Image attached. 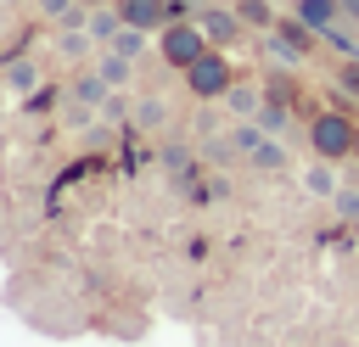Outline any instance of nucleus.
<instances>
[{
  "label": "nucleus",
  "instance_id": "1",
  "mask_svg": "<svg viewBox=\"0 0 359 347\" xmlns=\"http://www.w3.org/2000/svg\"><path fill=\"white\" fill-rule=\"evenodd\" d=\"M353 134H359V118L337 101L309 118V151L325 157V162H353Z\"/></svg>",
  "mask_w": 359,
  "mask_h": 347
},
{
  "label": "nucleus",
  "instance_id": "8",
  "mask_svg": "<svg viewBox=\"0 0 359 347\" xmlns=\"http://www.w3.org/2000/svg\"><path fill=\"white\" fill-rule=\"evenodd\" d=\"M247 168H252V174H286V168H292V151H286L275 134H264V140L247 151Z\"/></svg>",
  "mask_w": 359,
  "mask_h": 347
},
{
  "label": "nucleus",
  "instance_id": "7",
  "mask_svg": "<svg viewBox=\"0 0 359 347\" xmlns=\"http://www.w3.org/2000/svg\"><path fill=\"white\" fill-rule=\"evenodd\" d=\"M112 6H118V17L129 28H146V34H157L168 22V0H112Z\"/></svg>",
  "mask_w": 359,
  "mask_h": 347
},
{
  "label": "nucleus",
  "instance_id": "2",
  "mask_svg": "<svg viewBox=\"0 0 359 347\" xmlns=\"http://www.w3.org/2000/svg\"><path fill=\"white\" fill-rule=\"evenodd\" d=\"M180 78H185V90H191L196 101H224V90H230L241 73H236V62H230L219 45H208V50H202V56H196Z\"/></svg>",
  "mask_w": 359,
  "mask_h": 347
},
{
  "label": "nucleus",
  "instance_id": "5",
  "mask_svg": "<svg viewBox=\"0 0 359 347\" xmlns=\"http://www.w3.org/2000/svg\"><path fill=\"white\" fill-rule=\"evenodd\" d=\"M196 28H202L208 45H219V50H230V45L247 39V22L236 17V6H213V0H196Z\"/></svg>",
  "mask_w": 359,
  "mask_h": 347
},
{
  "label": "nucleus",
  "instance_id": "10",
  "mask_svg": "<svg viewBox=\"0 0 359 347\" xmlns=\"http://www.w3.org/2000/svg\"><path fill=\"white\" fill-rule=\"evenodd\" d=\"M224 106H230V118H258V106H264V84L236 78V84L224 90Z\"/></svg>",
  "mask_w": 359,
  "mask_h": 347
},
{
  "label": "nucleus",
  "instance_id": "3",
  "mask_svg": "<svg viewBox=\"0 0 359 347\" xmlns=\"http://www.w3.org/2000/svg\"><path fill=\"white\" fill-rule=\"evenodd\" d=\"M202 50H208V34L196 28V17H174V22L157 28V56H163L174 73H185Z\"/></svg>",
  "mask_w": 359,
  "mask_h": 347
},
{
  "label": "nucleus",
  "instance_id": "16",
  "mask_svg": "<svg viewBox=\"0 0 359 347\" xmlns=\"http://www.w3.org/2000/svg\"><path fill=\"white\" fill-rule=\"evenodd\" d=\"M331 84H337V106H348V101H359V56H342L337 62V73H331Z\"/></svg>",
  "mask_w": 359,
  "mask_h": 347
},
{
  "label": "nucleus",
  "instance_id": "18",
  "mask_svg": "<svg viewBox=\"0 0 359 347\" xmlns=\"http://www.w3.org/2000/svg\"><path fill=\"white\" fill-rule=\"evenodd\" d=\"M56 50H62L67 62H79V56H90V50H101V45H95L84 28H62V34H56Z\"/></svg>",
  "mask_w": 359,
  "mask_h": 347
},
{
  "label": "nucleus",
  "instance_id": "23",
  "mask_svg": "<svg viewBox=\"0 0 359 347\" xmlns=\"http://www.w3.org/2000/svg\"><path fill=\"white\" fill-rule=\"evenodd\" d=\"M353 162H359V134H353Z\"/></svg>",
  "mask_w": 359,
  "mask_h": 347
},
{
  "label": "nucleus",
  "instance_id": "12",
  "mask_svg": "<svg viewBox=\"0 0 359 347\" xmlns=\"http://www.w3.org/2000/svg\"><path fill=\"white\" fill-rule=\"evenodd\" d=\"M230 6H236V17L247 22V34H269V28H275V17H280V11H275V0H230Z\"/></svg>",
  "mask_w": 359,
  "mask_h": 347
},
{
  "label": "nucleus",
  "instance_id": "9",
  "mask_svg": "<svg viewBox=\"0 0 359 347\" xmlns=\"http://www.w3.org/2000/svg\"><path fill=\"white\" fill-rule=\"evenodd\" d=\"M90 67H95L112 90H129V84H135V62H129V56H118V50H107V45L95 50V62H90Z\"/></svg>",
  "mask_w": 359,
  "mask_h": 347
},
{
  "label": "nucleus",
  "instance_id": "6",
  "mask_svg": "<svg viewBox=\"0 0 359 347\" xmlns=\"http://www.w3.org/2000/svg\"><path fill=\"white\" fill-rule=\"evenodd\" d=\"M107 95H112V84H107L95 67H79V73H73V84H67V101H73V106H90V112H101V106H107Z\"/></svg>",
  "mask_w": 359,
  "mask_h": 347
},
{
  "label": "nucleus",
  "instance_id": "4",
  "mask_svg": "<svg viewBox=\"0 0 359 347\" xmlns=\"http://www.w3.org/2000/svg\"><path fill=\"white\" fill-rule=\"evenodd\" d=\"M258 39L269 45V56H275V62H292V67H297V62H309V56H314V45H320V34H314L309 22H297L292 11H280V17H275V28H269V34H258Z\"/></svg>",
  "mask_w": 359,
  "mask_h": 347
},
{
  "label": "nucleus",
  "instance_id": "21",
  "mask_svg": "<svg viewBox=\"0 0 359 347\" xmlns=\"http://www.w3.org/2000/svg\"><path fill=\"white\" fill-rule=\"evenodd\" d=\"M331 207H337L342 218H359V190H342V185H337V196H331Z\"/></svg>",
  "mask_w": 359,
  "mask_h": 347
},
{
  "label": "nucleus",
  "instance_id": "24",
  "mask_svg": "<svg viewBox=\"0 0 359 347\" xmlns=\"http://www.w3.org/2000/svg\"><path fill=\"white\" fill-rule=\"evenodd\" d=\"M0 6H22V0H0Z\"/></svg>",
  "mask_w": 359,
  "mask_h": 347
},
{
  "label": "nucleus",
  "instance_id": "22",
  "mask_svg": "<svg viewBox=\"0 0 359 347\" xmlns=\"http://www.w3.org/2000/svg\"><path fill=\"white\" fill-rule=\"evenodd\" d=\"M337 11H342V17L353 22V28H359V0H337Z\"/></svg>",
  "mask_w": 359,
  "mask_h": 347
},
{
  "label": "nucleus",
  "instance_id": "13",
  "mask_svg": "<svg viewBox=\"0 0 359 347\" xmlns=\"http://www.w3.org/2000/svg\"><path fill=\"white\" fill-rule=\"evenodd\" d=\"M292 17H297V22H309L314 34H325L342 11H337V0H292Z\"/></svg>",
  "mask_w": 359,
  "mask_h": 347
},
{
  "label": "nucleus",
  "instance_id": "19",
  "mask_svg": "<svg viewBox=\"0 0 359 347\" xmlns=\"http://www.w3.org/2000/svg\"><path fill=\"white\" fill-rule=\"evenodd\" d=\"M34 84H39V67H34V62H11V67H6V90H17V95H28Z\"/></svg>",
  "mask_w": 359,
  "mask_h": 347
},
{
  "label": "nucleus",
  "instance_id": "25",
  "mask_svg": "<svg viewBox=\"0 0 359 347\" xmlns=\"http://www.w3.org/2000/svg\"><path fill=\"white\" fill-rule=\"evenodd\" d=\"M84 6H107V0H84Z\"/></svg>",
  "mask_w": 359,
  "mask_h": 347
},
{
  "label": "nucleus",
  "instance_id": "11",
  "mask_svg": "<svg viewBox=\"0 0 359 347\" xmlns=\"http://www.w3.org/2000/svg\"><path fill=\"white\" fill-rule=\"evenodd\" d=\"M303 190H309V196H320V201H331V196H337V162L314 157V162L303 168Z\"/></svg>",
  "mask_w": 359,
  "mask_h": 347
},
{
  "label": "nucleus",
  "instance_id": "15",
  "mask_svg": "<svg viewBox=\"0 0 359 347\" xmlns=\"http://www.w3.org/2000/svg\"><path fill=\"white\" fill-rule=\"evenodd\" d=\"M264 134H275V140H286V129H292V101H269L264 95V106H258V118H252Z\"/></svg>",
  "mask_w": 359,
  "mask_h": 347
},
{
  "label": "nucleus",
  "instance_id": "20",
  "mask_svg": "<svg viewBox=\"0 0 359 347\" xmlns=\"http://www.w3.org/2000/svg\"><path fill=\"white\" fill-rule=\"evenodd\" d=\"M135 123H140V129H163V123H168V106H163V95H157V101L146 95V101L135 106Z\"/></svg>",
  "mask_w": 359,
  "mask_h": 347
},
{
  "label": "nucleus",
  "instance_id": "17",
  "mask_svg": "<svg viewBox=\"0 0 359 347\" xmlns=\"http://www.w3.org/2000/svg\"><path fill=\"white\" fill-rule=\"evenodd\" d=\"M107 50H118V56L140 62V56H146V28H129V22H123V28H118V34L107 39Z\"/></svg>",
  "mask_w": 359,
  "mask_h": 347
},
{
  "label": "nucleus",
  "instance_id": "14",
  "mask_svg": "<svg viewBox=\"0 0 359 347\" xmlns=\"http://www.w3.org/2000/svg\"><path fill=\"white\" fill-rule=\"evenodd\" d=\"M118 28H123V17H118V6H112V0H107V6H90V17H84V34H90L95 45H107Z\"/></svg>",
  "mask_w": 359,
  "mask_h": 347
}]
</instances>
